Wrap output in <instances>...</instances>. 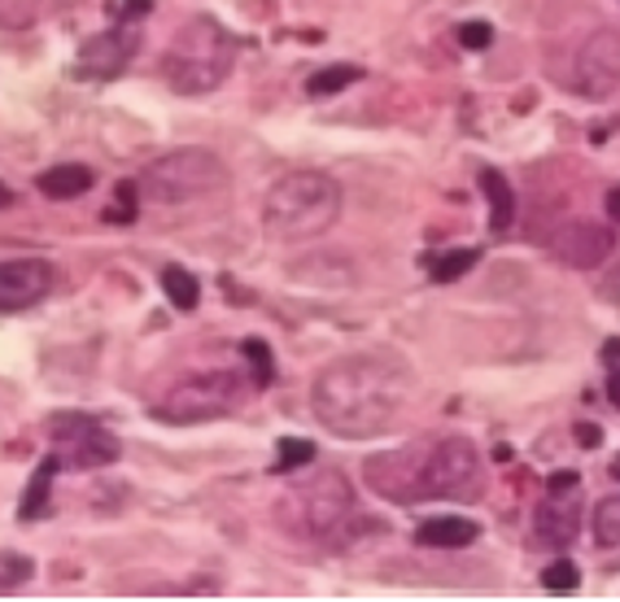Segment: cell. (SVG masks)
Masks as SVG:
<instances>
[{"label":"cell","mask_w":620,"mask_h":602,"mask_svg":"<svg viewBox=\"0 0 620 602\" xmlns=\"http://www.w3.org/2000/svg\"><path fill=\"white\" fill-rule=\"evenodd\" d=\"M407 401V372L385 359H337L311 385V410L337 436L363 441L385 432Z\"/></svg>","instance_id":"cell-1"},{"label":"cell","mask_w":620,"mask_h":602,"mask_svg":"<svg viewBox=\"0 0 620 602\" xmlns=\"http://www.w3.org/2000/svg\"><path fill=\"white\" fill-rule=\"evenodd\" d=\"M368 485L390 502L412 498H476L485 489L481 450L467 436H446L432 445L390 450L368 463Z\"/></svg>","instance_id":"cell-2"},{"label":"cell","mask_w":620,"mask_h":602,"mask_svg":"<svg viewBox=\"0 0 620 602\" xmlns=\"http://www.w3.org/2000/svg\"><path fill=\"white\" fill-rule=\"evenodd\" d=\"M341 218V184L324 171H289L262 201V227L271 240L297 245L324 236Z\"/></svg>","instance_id":"cell-3"},{"label":"cell","mask_w":620,"mask_h":602,"mask_svg":"<svg viewBox=\"0 0 620 602\" xmlns=\"http://www.w3.org/2000/svg\"><path fill=\"white\" fill-rule=\"evenodd\" d=\"M232 66H236V35L210 13L189 18L162 57V75L180 96L218 88L232 75Z\"/></svg>","instance_id":"cell-4"},{"label":"cell","mask_w":620,"mask_h":602,"mask_svg":"<svg viewBox=\"0 0 620 602\" xmlns=\"http://www.w3.org/2000/svg\"><path fill=\"white\" fill-rule=\"evenodd\" d=\"M227 184V167L210 149H171L154 158L140 175V193L158 205H180V201L206 197Z\"/></svg>","instance_id":"cell-5"},{"label":"cell","mask_w":620,"mask_h":602,"mask_svg":"<svg viewBox=\"0 0 620 602\" xmlns=\"http://www.w3.org/2000/svg\"><path fill=\"white\" fill-rule=\"evenodd\" d=\"M284 502H289V511H297V529L311 533L315 542L350 537V524L359 520L354 489H350V480L341 472H319L315 480L293 489Z\"/></svg>","instance_id":"cell-6"},{"label":"cell","mask_w":620,"mask_h":602,"mask_svg":"<svg viewBox=\"0 0 620 602\" xmlns=\"http://www.w3.org/2000/svg\"><path fill=\"white\" fill-rule=\"evenodd\" d=\"M245 401V385L232 376V372H214V376H198V380H184L176 385L162 401H154V419L158 423H210V419H223L232 410H240Z\"/></svg>","instance_id":"cell-7"},{"label":"cell","mask_w":620,"mask_h":602,"mask_svg":"<svg viewBox=\"0 0 620 602\" xmlns=\"http://www.w3.org/2000/svg\"><path fill=\"white\" fill-rule=\"evenodd\" d=\"M53 436L61 441V467L66 472H88V467H105L119 458V436L105 432L97 419L88 414H53L48 419Z\"/></svg>","instance_id":"cell-8"},{"label":"cell","mask_w":620,"mask_h":602,"mask_svg":"<svg viewBox=\"0 0 620 602\" xmlns=\"http://www.w3.org/2000/svg\"><path fill=\"white\" fill-rule=\"evenodd\" d=\"M573 88L586 101H608L620 88V31L599 26L595 35L582 39L577 66H573Z\"/></svg>","instance_id":"cell-9"},{"label":"cell","mask_w":620,"mask_h":602,"mask_svg":"<svg viewBox=\"0 0 620 602\" xmlns=\"http://www.w3.org/2000/svg\"><path fill=\"white\" fill-rule=\"evenodd\" d=\"M551 253L573 266V271H595L617 253V231L608 223H590V218H568L555 236H551Z\"/></svg>","instance_id":"cell-10"},{"label":"cell","mask_w":620,"mask_h":602,"mask_svg":"<svg viewBox=\"0 0 620 602\" xmlns=\"http://www.w3.org/2000/svg\"><path fill=\"white\" fill-rule=\"evenodd\" d=\"M48 288H53V266L44 258L0 262V315H13V310H26V306L44 302Z\"/></svg>","instance_id":"cell-11"},{"label":"cell","mask_w":620,"mask_h":602,"mask_svg":"<svg viewBox=\"0 0 620 602\" xmlns=\"http://www.w3.org/2000/svg\"><path fill=\"white\" fill-rule=\"evenodd\" d=\"M132 53H136V39L127 31H101V35H92L79 48V66L75 70L83 79H119L127 70Z\"/></svg>","instance_id":"cell-12"},{"label":"cell","mask_w":620,"mask_h":602,"mask_svg":"<svg viewBox=\"0 0 620 602\" xmlns=\"http://www.w3.org/2000/svg\"><path fill=\"white\" fill-rule=\"evenodd\" d=\"M538 533L551 546H573L582 533V502L573 498V489H551V498L538 511Z\"/></svg>","instance_id":"cell-13"},{"label":"cell","mask_w":620,"mask_h":602,"mask_svg":"<svg viewBox=\"0 0 620 602\" xmlns=\"http://www.w3.org/2000/svg\"><path fill=\"white\" fill-rule=\"evenodd\" d=\"M481 537L476 520H463V515H437V520H424L415 542L428 546V550H463Z\"/></svg>","instance_id":"cell-14"},{"label":"cell","mask_w":620,"mask_h":602,"mask_svg":"<svg viewBox=\"0 0 620 602\" xmlns=\"http://www.w3.org/2000/svg\"><path fill=\"white\" fill-rule=\"evenodd\" d=\"M92 184H97V175H92V167H83V162H61V167H53V171H44V175L35 180V189L48 201H75V197H83Z\"/></svg>","instance_id":"cell-15"},{"label":"cell","mask_w":620,"mask_h":602,"mask_svg":"<svg viewBox=\"0 0 620 602\" xmlns=\"http://www.w3.org/2000/svg\"><path fill=\"white\" fill-rule=\"evenodd\" d=\"M481 193L489 201V227L494 231H507L511 227V218H516V189L507 184V175L503 171H481Z\"/></svg>","instance_id":"cell-16"},{"label":"cell","mask_w":620,"mask_h":602,"mask_svg":"<svg viewBox=\"0 0 620 602\" xmlns=\"http://www.w3.org/2000/svg\"><path fill=\"white\" fill-rule=\"evenodd\" d=\"M57 467H61V458H57V454L40 458V467H35L31 485L22 489V507H18V515H22V520H40V515L48 511V493H53V476H57Z\"/></svg>","instance_id":"cell-17"},{"label":"cell","mask_w":620,"mask_h":602,"mask_svg":"<svg viewBox=\"0 0 620 602\" xmlns=\"http://www.w3.org/2000/svg\"><path fill=\"white\" fill-rule=\"evenodd\" d=\"M162 288H167V297H171L176 310H198V302H202V284L184 266H167L162 271Z\"/></svg>","instance_id":"cell-18"},{"label":"cell","mask_w":620,"mask_h":602,"mask_svg":"<svg viewBox=\"0 0 620 602\" xmlns=\"http://www.w3.org/2000/svg\"><path fill=\"white\" fill-rule=\"evenodd\" d=\"M359 79H363V66H324L306 79V96H332V92H346Z\"/></svg>","instance_id":"cell-19"},{"label":"cell","mask_w":620,"mask_h":602,"mask_svg":"<svg viewBox=\"0 0 620 602\" xmlns=\"http://www.w3.org/2000/svg\"><path fill=\"white\" fill-rule=\"evenodd\" d=\"M476 249H446V253H428L424 262H428V275L437 280V284H450V280H459L463 271H472L476 266Z\"/></svg>","instance_id":"cell-20"},{"label":"cell","mask_w":620,"mask_h":602,"mask_svg":"<svg viewBox=\"0 0 620 602\" xmlns=\"http://www.w3.org/2000/svg\"><path fill=\"white\" fill-rule=\"evenodd\" d=\"M595 542L620 546V498H599L595 507Z\"/></svg>","instance_id":"cell-21"},{"label":"cell","mask_w":620,"mask_h":602,"mask_svg":"<svg viewBox=\"0 0 620 602\" xmlns=\"http://www.w3.org/2000/svg\"><path fill=\"white\" fill-rule=\"evenodd\" d=\"M240 350H245V359H249V367H253V385H258V389H267V385L275 380V359H271V345H267V341H258V337H249Z\"/></svg>","instance_id":"cell-22"},{"label":"cell","mask_w":620,"mask_h":602,"mask_svg":"<svg viewBox=\"0 0 620 602\" xmlns=\"http://www.w3.org/2000/svg\"><path fill=\"white\" fill-rule=\"evenodd\" d=\"M315 458V441L306 436H280V458H275V472H297Z\"/></svg>","instance_id":"cell-23"},{"label":"cell","mask_w":620,"mask_h":602,"mask_svg":"<svg viewBox=\"0 0 620 602\" xmlns=\"http://www.w3.org/2000/svg\"><path fill=\"white\" fill-rule=\"evenodd\" d=\"M136 201H140V184H132V180H123V184L114 189V205L105 209V223H114V227H123V223H132V218H136Z\"/></svg>","instance_id":"cell-24"},{"label":"cell","mask_w":620,"mask_h":602,"mask_svg":"<svg viewBox=\"0 0 620 602\" xmlns=\"http://www.w3.org/2000/svg\"><path fill=\"white\" fill-rule=\"evenodd\" d=\"M31 572H35V564H31L26 555L0 550V590H18L22 581H31Z\"/></svg>","instance_id":"cell-25"},{"label":"cell","mask_w":620,"mask_h":602,"mask_svg":"<svg viewBox=\"0 0 620 602\" xmlns=\"http://www.w3.org/2000/svg\"><path fill=\"white\" fill-rule=\"evenodd\" d=\"M577 581H582V572H577V564H573V559H555V564L542 572V586H546L551 594H573V590H577Z\"/></svg>","instance_id":"cell-26"},{"label":"cell","mask_w":620,"mask_h":602,"mask_svg":"<svg viewBox=\"0 0 620 602\" xmlns=\"http://www.w3.org/2000/svg\"><path fill=\"white\" fill-rule=\"evenodd\" d=\"M459 44H463L467 53H481V48L494 44V26H489V22H463V26H459Z\"/></svg>","instance_id":"cell-27"},{"label":"cell","mask_w":620,"mask_h":602,"mask_svg":"<svg viewBox=\"0 0 620 602\" xmlns=\"http://www.w3.org/2000/svg\"><path fill=\"white\" fill-rule=\"evenodd\" d=\"M577 445L599 450V445H604V428H599V423H577Z\"/></svg>","instance_id":"cell-28"},{"label":"cell","mask_w":620,"mask_h":602,"mask_svg":"<svg viewBox=\"0 0 620 602\" xmlns=\"http://www.w3.org/2000/svg\"><path fill=\"white\" fill-rule=\"evenodd\" d=\"M149 9H154V0H123V18L127 22H140Z\"/></svg>","instance_id":"cell-29"},{"label":"cell","mask_w":620,"mask_h":602,"mask_svg":"<svg viewBox=\"0 0 620 602\" xmlns=\"http://www.w3.org/2000/svg\"><path fill=\"white\" fill-rule=\"evenodd\" d=\"M604 363H608L612 372H620V337H612V341L604 345Z\"/></svg>","instance_id":"cell-30"},{"label":"cell","mask_w":620,"mask_h":602,"mask_svg":"<svg viewBox=\"0 0 620 602\" xmlns=\"http://www.w3.org/2000/svg\"><path fill=\"white\" fill-rule=\"evenodd\" d=\"M551 489H577V472H560V476H551Z\"/></svg>","instance_id":"cell-31"},{"label":"cell","mask_w":620,"mask_h":602,"mask_svg":"<svg viewBox=\"0 0 620 602\" xmlns=\"http://www.w3.org/2000/svg\"><path fill=\"white\" fill-rule=\"evenodd\" d=\"M604 205H608V218H612V223H620V184L612 189V193H608V201H604Z\"/></svg>","instance_id":"cell-32"},{"label":"cell","mask_w":620,"mask_h":602,"mask_svg":"<svg viewBox=\"0 0 620 602\" xmlns=\"http://www.w3.org/2000/svg\"><path fill=\"white\" fill-rule=\"evenodd\" d=\"M608 398H612V406L620 410V372H612V380H608Z\"/></svg>","instance_id":"cell-33"}]
</instances>
